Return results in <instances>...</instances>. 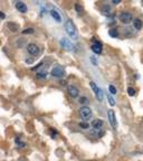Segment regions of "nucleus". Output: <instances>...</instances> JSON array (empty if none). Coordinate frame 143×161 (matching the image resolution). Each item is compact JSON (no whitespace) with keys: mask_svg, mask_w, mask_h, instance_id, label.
<instances>
[{"mask_svg":"<svg viewBox=\"0 0 143 161\" xmlns=\"http://www.w3.org/2000/svg\"><path fill=\"white\" fill-rule=\"evenodd\" d=\"M65 30L67 35L71 37L72 39H77L78 38V31L77 28L75 27V24L71 19H67L65 21Z\"/></svg>","mask_w":143,"mask_h":161,"instance_id":"1","label":"nucleus"},{"mask_svg":"<svg viewBox=\"0 0 143 161\" xmlns=\"http://www.w3.org/2000/svg\"><path fill=\"white\" fill-rule=\"evenodd\" d=\"M80 116L83 121H87L92 118V109L88 106H83L80 110Z\"/></svg>","mask_w":143,"mask_h":161,"instance_id":"2","label":"nucleus"},{"mask_svg":"<svg viewBox=\"0 0 143 161\" xmlns=\"http://www.w3.org/2000/svg\"><path fill=\"white\" fill-rule=\"evenodd\" d=\"M59 44H61V47L63 49L67 50V51H76L75 45L72 44L71 40H68L67 38H61V41H59Z\"/></svg>","mask_w":143,"mask_h":161,"instance_id":"3","label":"nucleus"},{"mask_svg":"<svg viewBox=\"0 0 143 161\" xmlns=\"http://www.w3.org/2000/svg\"><path fill=\"white\" fill-rule=\"evenodd\" d=\"M65 68L64 67H61V65H55L51 70V76H54V77H57V78H61L63 77L64 75H65Z\"/></svg>","mask_w":143,"mask_h":161,"instance_id":"4","label":"nucleus"},{"mask_svg":"<svg viewBox=\"0 0 143 161\" xmlns=\"http://www.w3.org/2000/svg\"><path fill=\"white\" fill-rule=\"evenodd\" d=\"M119 19H120V21H121L122 24L127 25V24H130L131 21H133V16H132V14H130V12H127V11H123V12L120 14Z\"/></svg>","mask_w":143,"mask_h":161,"instance_id":"5","label":"nucleus"},{"mask_svg":"<svg viewBox=\"0 0 143 161\" xmlns=\"http://www.w3.org/2000/svg\"><path fill=\"white\" fill-rule=\"evenodd\" d=\"M90 85H91V87H92L93 92H94V94H95V96H96V99L97 101H100V102H102L103 101V92L102 90L94 83V82H90Z\"/></svg>","mask_w":143,"mask_h":161,"instance_id":"6","label":"nucleus"},{"mask_svg":"<svg viewBox=\"0 0 143 161\" xmlns=\"http://www.w3.org/2000/svg\"><path fill=\"white\" fill-rule=\"evenodd\" d=\"M67 93H68V95L71 96L72 99H76L80 95V91H78V89L76 86H74V85L67 86Z\"/></svg>","mask_w":143,"mask_h":161,"instance_id":"7","label":"nucleus"},{"mask_svg":"<svg viewBox=\"0 0 143 161\" xmlns=\"http://www.w3.org/2000/svg\"><path fill=\"white\" fill-rule=\"evenodd\" d=\"M27 51L30 54L31 56H38V54H39V47L36 45V44H29L28 46H27Z\"/></svg>","mask_w":143,"mask_h":161,"instance_id":"8","label":"nucleus"},{"mask_svg":"<svg viewBox=\"0 0 143 161\" xmlns=\"http://www.w3.org/2000/svg\"><path fill=\"white\" fill-rule=\"evenodd\" d=\"M107 116H109V120H110V123H111L112 128L113 129H116V128H117V123H116L115 112L113 110H109L107 111Z\"/></svg>","mask_w":143,"mask_h":161,"instance_id":"9","label":"nucleus"},{"mask_svg":"<svg viewBox=\"0 0 143 161\" xmlns=\"http://www.w3.org/2000/svg\"><path fill=\"white\" fill-rule=\"evenodd\" d=\"M93 41H95L94 44L92 45V50L95 53V54H101L102 53V49H103V46H102V43H100V41H96L95 39H93Z\"/></svg>","mask_w":143,"mask_h":161,"instance_id":"10","label":"nucleus"},{"mask_svg":"<svg viewBox=\"0 0 143 161\" xmlns=\"http://www.w3.org/2000/svg\"><path fill=\"white\" fill-rule=\"evenodd\" d=\"M15 6H16V9L18 10L19 12H21V14H26V12L28 11L27 6H26V5H25L22 1H16Z\"/></svg>","mask_w":143,"mask_h":161,"instance_id":"11","label":"nucleus"},{"mask_svg":"<svg viewBox=\"0 0 143 161\" xmlns=\"http://www.w3.org/2000/svg\"><path fill=\"white\" fill-rule=\"evenodd\" d=\"M103 124H104V122H103V120H101V119H95V120H93L92 123H91V125H92L94 129H102Z\"/></svg>","mask_w":143,"mask_h":161,"instance_id":"12","label":"nucleus"},{"mask_svg":"<svg viewBox=\"0 0 143 161\" xmlns=\"http://www.w3.org/2000/svg\"><path fill=\"white\" fill-rule=\"evenodd\" d=\"M49 14H51V16L54 18V19L56 20L57 22H61V15H59V12L57 11V10H55V9H51V11H49Z\"/></svg>","mask_w":143,"mask_h":161,"instance_id":"13","label":"nucleus"},{"mask_svg":"<svg viewBox=\"0 0 143 161\" xmlns=\"http://www.w3.org/2000/svg\"><path fill=\"white\" fill-rule=\"evenodd\" d=\"M7 26H8L9 30H11L12 32H17V31L19 30V26H18L16 22H12V21H10V22H8V24H7Z\"/></svg>","mask_w":143,"mask_h":161,"instance_id":"14","label":"nucleus"},{"mask_svg":"<svg viewBox=\"0 0 143 161\" xmlns=\"http://www.w3.org/2000/svg\"><path fill=\"white\" fill-rule=\"evenodd\" d=\"M142 26H143V24H142V21H141V19L135 18V19L133 20V27L136 30H140L142 28Z\"/></svg>","mask_w":143,"mask_h":161,"instance_id":"15","label":"nucleus"},{"mask_svg":"<svg viewBox=\"0 0 143 161\" xmlns=\"http://www.w3.org/2000/svg\"><path fill=\"white\" fill-rule=\"evenodd\" d=\"M109 34H110V36L113 37V38H116V37H119V31L116 28H112V29H110L109 31Z\"/></svg>","mask_w":143,"mask_h":161,"instance_id":"16","label":"nucleus"},{"mask_svg":"<svg viewBox=\"0 0 143 161\" xmlns=\"http://www.w3.org/2000/svg\"><path fill=\"white\" fill-rule=\"evenodd\" d=\"M46 76H47V72H46V70H39V72L37 73V77L40 78V80H45Z\"/></svg>","mask_w":143,"mask_h":161,"instance_id":"17","label":"nucleus"},{"mask_svg":"<svg viewBox=\"0 0 143 161\" xmlns=\"http://www.w3.org/2000/svg\"><path fill=\"white\" fill-rule=\"evenodd\" d=\"M74 8H75L77 14H83V11H84V10H83V7L80 3H75V5H74Z\"/></svg>","mask_w":143,"mask_h":161,"instance_id":"18","label":"nucleus"},{"mask_svg":"<svg viewBox=\"0 0 143 161\" xmlns=\"http://www.w3.org/2000/svg\"><path fill=\"white\" fill-rule=\"evenodd\" d=\"M110 12H111V7H109V6H105V7H103L102 14H104L105 16H107V15H110Z\"/></svg>","mask_w":143,"mask_h":161,"instance_id":"19","label":"nucleus"},{"mask_svg":"<svg viewBox=\"0 0 143 161\" xmlns=\"http://www.w3.org/2000/svg\"><path fill=\"white\" fill-rule=\"evenodd\" d=\"M78 125H80L82 129H88V128H90V124H88L86 121H83V122H81Z\"/></svg>","mask_w":143,"mask_h":161,"instance_id":"20","label":"nucleus"},{"mask_svg":"<svg viewBox=\"0 0 143 161\" xmlns=\"http://www.w3.org/2000/svg\"><path fill=\"white\" fill-rule=\"evenodd\" d=\"M107 100H109V103H110L111 106H114V105H115V100L113 99L112 95H107Z\"/></svg>","mask_w":143,"mask_h":161,"instance_id":"21","label":"nucleus"},{"mask_svg":"<svg viewBox=\"0 0 143 161\" xmlns=\"http://www.w3.org/2000/svg\"><path fill=\"white\" fill-rule=\"evenodd\" d=\"M49 132H51V138H56V137H57V131L55 130V129L51 128V129H49Z\"/></svg>","mask_w":143,"mask_h":161,"instance_id":"22","label":"nucleus"},{"mask_svg":"<svg viewBox=\"0 0 143 161\" xmlns=\"http://www.w3.org/2000/svg\"><path fill=\"white\" fill-rule=\"evenodd\" d=\"M109 90L111 92V94H116V92H117L116 87H115L114 85H110V86H109Z\"/></svg>","mask_w":143,"mask_h":161,"instance_id":"23","label":"nucleus"},{"mask_svg":"<svg viewBox=\"0 0 143 161\" xmlns=\"http://www.w3.org/2000/svg\"><path fill=\"white\" fill-rule=\"evenodd\" d=\"M127 94H129L130 96H134V95H135V90H134L133 87H129V89H127Z\"/></svg>","mask_w":143,"mask_h":161,"instance_id":"24","label":"nucleus"},{"mask_svg":"<svg viewBox=\"0 0 143 161\" xmlns=\"http://www.w3.org/2000/svg\"><path fill=\"white\" fill-rule=\"evenodd\" d=\"M32 32H34V29H31V28L22 30V34H24V35H28V34H32Z\"/></svg>","mask_w":143,"mask_h":161,"instance_id":"25","label":"nucleus"},{"mask_svg":"<svg viewBox=\"0 0 143 161\" xmlns=\"http://www.w3.org/2000/svg\"><path fill=\"white\" fill-rule=\"evenodd\" d=\"M87 102V97H85V96H81L80 97V103H86Z\"/></svg>","mask_w":143,"mask_h":161,"instance_id":"26","label":"nucleus"},{"mask_svg":"<svg viewBox=\"0 0 143 161\" xmlns=\"http://www.w3.org/2000/svg\"><path fill=\"white\" fill-rule=\"evenodd\" d=\"M91 60H92L93 62V65H95V66H96V65H97V62H96V60H95V57H91Z\"/></svg>","mask_w":143,"mask_h":161,"instance_id":"27","label":"nucleus"},{"mask_svg":"<svg viewBox=\"0 0 143 161\" xmlns=\"http://www.w3.org/2000/svg\"><path fill=\"white\" fill-rule=\"evenodd\" d=\"M121 1H122V0H112V3L113 5H119Z\"/></svg>","mask_w":143,"mask_h":161,"instance_id":"28","label":"nucleus"},{"mask_svg":"<svg viewBox=\"0 0 143 161\" xmlns=\"http://www.w3.org/2000/svg\"><path fill=\"white\" fill-rule=\"evenodd\" d=\"M1 19H6V15L3 11H1Z\"/></svg>","mask_w":143,"mask_h":161,"instance_id":"29","label":"nucleus"},{"mask_svg":"<svg viewBox=\"0 0 143 161\" xmlns=\"http://www.w3.org/2000/svg\"><path fill=\"white\" fill-rule=\"evenodd\" d=\"M61 85H65V84H66V82H65V80H61Z\"/></svg>","mask_w":143,"mask_h":161,"instance_id":"30","label":"nucleus"}]
</instances>
